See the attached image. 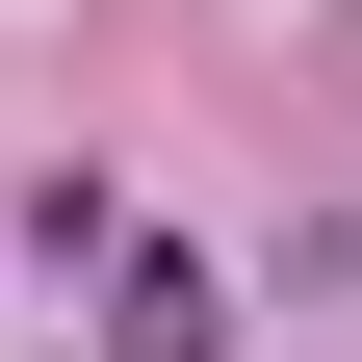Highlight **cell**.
<instances>
[{
	"mask_svg": "<svg viewBox=\"0 0 362 362\" xmlns=\"http://www.w3.org/2000/svg\"><path fill=\"white\" fill-rule=\"evenodd\" d=\"M129 362H233V310L181 285V259H129Z\"/></svg>",
	"mask_w": 362,
	"mask_h": 362,
	"instance_id": "1",
	"label": "cell"
}]
</instances>
